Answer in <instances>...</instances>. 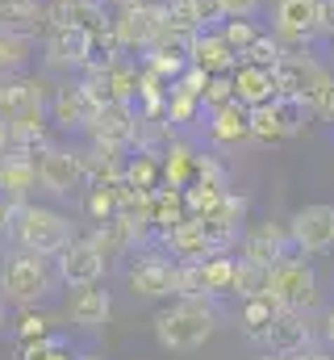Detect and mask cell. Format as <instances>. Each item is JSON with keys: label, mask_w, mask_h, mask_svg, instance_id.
Masks as SVG:
<instances>
[{"label": "cell", "mask_w": 334, "mask_h": 360, "mask_svg": "<svg viewBox=\"0 0 334 360\" xmlns=\"http://www.w3.org/2000/svg\"><path fill=\"white\" fill-rule=\"evenodd\" d=\"M29 59H34V38L17 30H0V80L17 76Z\"/></svg>", "instance_id": "cell-28"}, {"label": "cell", "mask_w": 334, "mask_h": 360, "mask_svg": "<svg viewBox=\"0 0 334 360\" xmlns=\"http://www.w3.org/2000/svg\"><path fill=\"white\" fill-rule=\"evenodd\" d=\"M0 331H4V310H0Z\"/></svg>", "instance_id": "cell-46"}, {"label": "cell", "mask_w": 334, "mask_h": 360, "mask_svg": "<svg viewBox=\"0 0 334 360\" xmlns=\"http://www.w3.org/2000/svg\"><path fill=\"white\" fill-rule=\"evenodd\" d=\"M263 289H267V269H259V264H250V260H239V269H234V293L255 297V293H263Z\"/></svg>", "instance_id": "cell-35"}, {"label": "cell", "mask_w": 334, "mask_h": 360, "mask_svg": "<svg viewBox=\"0 0 334 360\" xmlns=\"http://www.w3.org/2000/svg\"><path fill=\"white\" fill-rule=\"evenodd\" d=\"M8 147H17L21 155L46 147V113H42V109H29V113L13 117V122H8Z\"/></svg>", "instance_id": "cell-25"}, {"label": "cell", "mask_w": 334, "mask_h": 360, "mask_svg": "<svg viewBox=\"0 0 334 360\" xmlns=\"http://www.w3.org/2000/svg\"><path fill=\"white\" fill-rule=\"evenodd\" d=\"M263 344L272 348V356H297L309 344V327L301 310H280V319L272 323V331L263 335Z\"/></svg>", "instance_id": "cell-20"}, {"label": "cell", "mask_w": 334, "mask_h": 360, "mask_svg": "<svg viewBox=\"0 0 334 360\" xmlns=\"http://www.w3.org/2000/svg\"><path fill=\"white\" fill-rule=\"evenodd\" d=\"M163 13L171 25H180L188 34H201V30H209V21H222L218 0H163Z\"/></svg>", "instance_id": "cell-24"}, {"label": "cell", "mask_w": 334, "mask_h": 360, "mask_svg": "<svg viewBox=\"0 0 334 360\" xmlns=\"http://www.w3.org/2000/svg\"><path fill=\"white\" fill-rule=\"evenodd\" d=\"M34 184H38V160H29V155H21V151H13V155L0 160V193H4L13 205H21V197H25Z\"/></svg>", "instance_id": "cell-22"}, {"label": "cell", "mask_w": 334, "mask_h": 360, "mask_svg": "<svg viewBox=\"0 0 334 360\" xmlns=\"http://www.w3.org/2000/svg\"><path fill=\"white\" fill-rule=\"evenodd\" d=\"M213 331H218V310L205 297H188V293H180V302H171L155 319V340L167 352H196L209 344Z\"/></svg>", "instance_id": "cell-1"}, {"label": "cell", "mask_w": 334, "mask_h": 360, "mask_svg": "<svg viewBox=\"0 0 334 360\" xmlns=\"http://www.w3.org/2000/svg\"><path fill=\"white\" fill-rule=\"evenodd\" d=\"M159 180H163V160H159V155H151V151H138V155L126 164V176H121V184L155 193V188H159Z\"/></svg>", "instance_id": "cell-31"}, {"label": "cell", "mask_w": 334, "mask_h": 360, "mask_svg": "<svg viewBox=\"0 0 334 360\" xmlns=\"http://www.w3.org/2000/svg\"><path fill=\"white\" fill-rule=\"evenodd\" d=\"M188 63L201 68L205 76H222V72H234V68H239V51L226 42L222 30H201V34L192 38Z\"/></svg>", "instance_id": "cell-16"}, {"label": "cell", "mask_w": 334, "mask_h": 360, "mask_svg": "<svg viewBox=\"0 0 334 360\" xmlns=\"http://www.w3.org/2000/svg\"><path fill=\"white\" fill-rule=\"evenodd\" d=\"M84 176H88V164L76 151H67V147H42V155H38V184L46 193L67 197L72 188H80Z\"/></svg>", "instance_id": "cell-9"}, {"label": "cell", "mask_w": 334, "mask_h": 360, "mask_svg": "<svg viewBox=\"0 0 334 360\" xmlns=\"http://www.w3.org/2000/svg\"><path fill=\"white\" fill-rule=\"evenodd\" d=\"M322 38H334V0H322Z\"/></svg>", "instance_id": "cell-40"}, {"label": "cell", "mask_w": 334, "mask_h": 360, "mask_svg": "<svg viewBox=\"0 0 334 360\" xmlns=\"http://www.w3.org/2000/svg\"><path fill=\"white\" fill-rule=\"evenodd\" d=\"M163 25H167L163 4H151V0L121 4V8L109 17V34H113L117 51H151L155 38L163 34Z\"/></svg>", "instance_id": "cell-4"}, {"label": "cell", "mask_w": 334, "mask_h": 360, "mask_svg": "<svg viewBox=\"0 0 334 360\" xmlns=\"http://www.w3.org/2000/svg\"><path fill=\"white\" fill-rule=\"evenodd\" d=\"M267 4H272V0H267Z\"/></svg>", "instance_id": "cell-49"}, {"label": "cell", "mask_w": 334, "mask_h": 360, "mask_svg": "<svg viewBox=\"0 0 334 360\" xmlns=\"http://www.w3.org/2000/svg\"><path fill=\"white\" fill-rule=\"evenodd\" d=\"M218 30H222V34H226V42L239 51V59L247 55L250 46H255V38L263 34V30L250 21V17H222V25H218Z\"/></svg>", "instance_id": "cell-34"}, {"label": "cell", "mask_w": 334, "mask_h": 360, "mask_svg": "<svg viewBox=\"0 0 334 360\" xmlns=\"http://www.w3.org/2000/svg\"><path fill=\"white\" fill-rule=\"evenodd\" d=\"M209 113H213V117H209V139H213L218 147H239V143L250 139V105L226 101V105H218V109H209Z\"/></svg>", "instance_id": "cell-17"}, {"label": "cell", "mask_w": 334, "mask_h": 360, "mask_svg": "<svg viewBox=\"0 0 334 360\" xmlns=\"http://www.w3.org/2000/svg\"><path fill=\"white\" fill-rule=\"evenodd\" d=\"M100 105H105V101L88 89L84 80L80 84H63V89L55 92V101H51V117H55V126H63V130H88Z\"/></svg>", "instance_id": "cell-13"}, {"label": "cell", "mask_w": 334, "mask_h": 360, "mask_svg": "<svg viewBox=\"0 0 334 360\" xmlns=\"http://www.w3.org/2000/svg\"><path fill=\"white\" fill-rule=\"evenodd\" d=\"M0 8H4V0H0Z\"/></svg>", "instance_id": "cell-48"}, {"label": "cell", "mask_w": 334, "mask_h": 360, "mask_svg": "<svg viewBox=\"0 0 334 360\" xmlns=\"http://www.w3.org/2000/svg\"><path fill=\"white\" fill-rule=\"evenodd\" d=\"M322 331H326V340H330V344H334V306H330V310H326V327H322Z\"/></svg>", "instance_id": "cell-41"}, {"label": "cell", "mask_w": 334, "mask_h": 360, "mask_svg": "<svg viewBox=\"0 0 334 360\" xmlns=\"http://www.w3.org/2000/svg\"><path fill=\"white\" fill-rule=\"evenodd\" d=\"M326 63L334 68V38H326Z\"/></svg>", "instance_id": "cell-44"}, {"label": "cell", "mask_w": 334, "mask_h": 360, "mask_svg": "<svg viewBox=\"0 0 334 360\" xmlns=\"http://www.w3.org/2000/svg\"><path fill=\"white\" fill-rule=\"evenodd\" d=\"M0 289L8 302L17 306H29L38 297L51 293V269H46V256H34V252H21L13 260H4L0 269Z\"/></svg>", "instance_id": "cell-6"}, {"label": "cell", "mask_w": 334, "mask_h": 360, "mask_svg": "<svg viewBox=\"0 0 334 360\" xmlns=\"http://www.w3.org/2000/svg\"><path fill=\"white\" fill-rule=\"evenodd\" d=\"M272 101H276V96H272ZM272 101L250 105V139H255L259 147H272V143H284V139H288V134H284V122H280V113H276Z\"/></svg>", "instance_id": "cell-29"}, {"label": "cell", "mask_w": 334, "mask_h": 360, "mask_svg": "<svg viewBox=\"0 0 334 360\" xmlns=\"http://www.w3.org/2000/svg\"><path fill=\"white\" fill-rule=\"evenodd\" d=\"M4 147H8V122L0 117V155H4Z\"/></svg>", "instance_id": "cell-42"}, {"label": "cell", "mask_w": 334, "mask_h": 360, "mask_svg": "<svg viewBox=\"0 0 334 360\" xmlns=\"http://www.w3.org/2000/svg\"><path fill=\"white\" fill-rule=\"evenodd\" d=\"M267 21L284 46H314L322 38V0H272Z\"/></svg>", "instance_id": "cell-5"}, {"label": "cell", "mask_w": 334, "mask_h": 360, "mask_svg": "<svg viewBox=\"0 0 334 360\" xmlns=\"http://www.w3.org/2000/svg\"><path fill=\"white\" fill-rule=\"evenodd\" d=\"M8 231L21 243V252H34V256H59L72 243V222L46 205H25V201L13 205Z\"/></svg>", "instance_id": "cell-2"}, {"label": "cell", "mask_w": 334, "mask_h": 360, "mask_svg": "<svg viewBox=\"0 0 334 360\" xmlns=\"http://www.w3.org/2000/svg\"><path fill=\"white\" fill-rule=\"evenodd\" d=\"M100 4H113V8H121V4H138V0H100Z\"/></svg>", "instance_id": "cell-45"}, {"label": "cell", "mask_w": 334, "mask_h": 360, "mask_svg": "<svg viewBox=\"0 0 334 360\" xmlns=\"http://www.w3.org/2000/svg\"><path fill=\"white\" fill-rule=\"evenodd\" d=\"M234 269H239V260H230V256H209L205 260V293H234Z\"/></svg>", "instance_id": "cell-33"}, {"label": "cell", "mask_w": 334, "mask_h": 360, "mask_svg": "<svg viewBox=\"0 0 334 360\" xmlns=\"http://www.w3.org/2000/svg\"><path fill=\"white\" fill-rule=\"evenodd\" d=\"M234 96H239L243 105H263V101L280 96L276 72H272V68H259V63H247V59H239V68H234Z\"/></svg>", "instance_id": "cell-21"}, {"label": "cell", "mask_w": 334, "mask_h": 360, "mask_svg": "<svg viewBox=\"0 0 334 360\" xmlns=\"http://www.w3.org/2000/svg\"><path fill=\"white\" fill-rule=\"evenodd\" d=\"M222 201H226V180L201 176V180H192V184L184 188V205H188L192 218H209Z\"/></svg>", "instance_id": "cell-27"}, {"label": "cell", "mask_w": 334, "mask_h": 360, "mask_svg": "<svg viewBox=\"0 0 334 360\" xmlns=\"http://www.w3.org/2000/svg\"><path fill=\"white\" fill-rule=\"evenodd\" d=\"M209 109H218V105H226V101H239L234 96V72H222V76H209V84H205V96H201Z\"/></svg>", "instance_id": "cell-36"}, {"label": "cell", "mask_w": 334, "mask_h": 360, "mask_svg": "<svg viewBox=\"0 0 334 360\" xmlns=\"http://www.w3.org/2000/svg\"><path fill=\"white\" fill-rule=\"evenodd\" d=\"M46 335V319L42 314H25L21 319V340H42Z\"/></svg>", "instance_id": "cell-38"}, {"label": "cell", "mask_w": 334, "mask_h": 360, "mask_svg": "<svg viewBox=\"0 0 334 360\" xmlns=\"http://www.w3.org/2000/svg\"><path fill=\"white\" fill-rule=\"evenodd\" d=\"M126 281L134 297H171L180 293V264H171L163 256H142L130 264Z\"/></svg>", "instance_id": "cell-11"}, {"label": "cell", "mask_w": 334, "mask_h": 360, "mask_svg": "<svg viewBox=\"0 0 334 360\" xmlns=\"http://www.w3.org/2000/svg\"><path fill=\"white\" fill-rule=\"evenodd\" d=\"M25 360H72L59 344H38V348H29L25 352Z\"/></svg>", "instance_id": "cell-39"}, {"label": "cell", "mask_w": 334, "mask_h": 360, "mask_svg": "<svg viewBox=\"0 0 334 360\" xmlns=\"http://www.w3.org/2000/svg\"><path fill=\"white\" fill-rule=\"evenodd\" d=\"M138 122H142V113H134V101H105L96 109L88 134L100 147H121V143H130L138 134Z\"/></svg>", "instance_id": "cell-10"}, {"label": "cell", "mask_w": 334, "mask_h": 360, "mask_svg": "<svg viewBox=\"0 0 334 360\" xmlns=\"http://www.w3.org/2000/svg\"><path fill=\"white\" fill-rule=\"evenodd\" d=\"M117 201H121V184H92L84 210H88L96 222H109V218H117Z\"/></svg>", "instance_id": "cell-32"}, {"label": "cell", "mask_w": 334, "mask_h": 360, "mask_svg": "<svg viewBox=\"0 0 334 360\" xmlns=\"http://www.w3.org/2000/svg\"><path fill=\"white\" fill-rule=\"evenodd\" d=\"M42 80L38 76H4L0 80V117L4 122H13V117H21V113H29V109H42Z\"/></svg>", "instance_id": "cell-18"}, {"label": "cell", "mask_w": 334, "mask_h": 360, "mask_svg": "<svg viewBox=\"0 0 334 360\" xmlns=\"http://www.w3.org/2000/svg\"><path fill=\"white\" fill-rule=\"evenodd\" d=\"M288 235H293V248L301 256H322L334 248V205L330 201H309L301 210H293L288 218Z\"/></svg>", "instance_id": "cell-7"}, {"label": "cell", "mask_w": 334, "mask_h": 360, "mask_svg": "<svg viewBox=\"0 0 334 360\" xmlns=\"http://www.w3.org/2000/svg\"><path fill=\"white\" fill-rule=\"evenodd\" d=\"M196 176H201V155L188 151V147H171L167 160H163V184H171V188H188Z\"/></svg>", "instance_id": "cell-30"}, {"label": "cell", "mask_w": 334, "mask_h": 360, "mask_svg": "<svg viewBox=\"0 0 334 360\" xmlns=\"http://www.w3.org/2000/svg\"><path fill=\"white\" fill-rule=\"evenodd\" d=\"M0 30H17V34L38 38L42 30H51L46 4H42V0H4V8H0Z\"/></svg>", "instance_id": "cell-23"}, {"label": "cell", "mask_w": 334, "mask_h": 360, "mask_svg": "<svg viewBox=\"0 0 334 360\" xmlns=\"http://www.w3.org/2000/svg\"><path fill=\"white\" fill-rule=\"evenodd\" d=\"M13 218V205H0V231H4V222Z\"/></svg>", "instance_id": "cell-43"}, {"label": "cell", "mask_w": 334, "mask_h": 360, "mask_svg": "<svg viewBox=\"0 0 334 360\" xmlns=\"http://www.w3.org/2000/svg\"><path fill=\"white\" fill-rule=\"evenodd\" d=\"M263 293H272L284 310H301V314H309V310L322 306L318 272L309 269V260H297V256H288L276 269H267V289Z\"/></svg>", "instance_id": "cell-3"}, {"label": "cell", "mask_w": 334, "mask_h": 360, "mask_svg": "<svg viewBox=\"0 0 334 360\" xmlns=\"http://www.w3.org/2000/svg\"><path fill=\"white\" fill-rule=\"evenodd\" d=\"M263 360H280V356H263Z\"/></svg>", "instance_id": "cell-47"}, {"label": "cell", "mask_w": 334, "mask_h": 360, "mask_svg": "<svg viewBox=\"0 0 334 360\" xmlns=\"http://www.w3.org/2000/svg\"><path fill=\"white\" fill-rule=\"evenodd\" d=\"M96 34L88 25H55L46 30V63L51 68H88L96 59Z\"/></svg>", "instance_id": "cell-8"}, {"label": "cell", "mask_w": 334, "mask_h": 360, "mask_svg": "<svg viewBox=\"0 0 334 360\" xmlns=\"http://www.w3.org/2000/svg\"><path fill=\"white\" fill-rule=\"evenodd\" d=\"M67 314H72L76 327H88V331L105 327L109 314H113V297H109V289H100V281L96 285H80L72 293V302H67Z\"/></svg>", "instance_id": "cell-19"}, {"label": "cell", "mask_w": 334, "mask_h": 360, "mask_svg": "<svg viewBox=\"0 0 334 360\" xmlns=\"http://www.w3.org/2000/svg\"><path fill=\"white\" fill-rule=\"evenodd\" d=\"M267 0H218V13L222 17H255Z\"/></svg>", "instance_id": "cell-37"}, {"label": "cell", "mask_w": 334, "mask_h": 360, "mask_svg": "<svg viewBox=\"0 0 334 360\" xmlns=\"http://www.w3.org/2000/svg\"><path fill=\"white\" fill-rule=\"evenodd\" d=\"M167 248H171V256H180V260H209V256H218L222 248H218V239H213V231H209V222L205 218H180L171 231H167Z\"/></svg>", "instance_id": "cell-15"}, {"label": "cell", "mask_w": 334, "mask_h": 360, "mask_svg": "<svg viewBox=\"0 0 334 360\" xmlns=\"http://www.w3.org/2000/svg\"><path fill=\"white\" fill-rule=\"evenodd\" d=\"M288 252H297V248H293L288 226H280V222H259L243 235V260L259 264V269H276L280 260H288Z\"/></svg>", "instance_id": "cell-12"}, {"label": "cell", "mask_w": 334, "mask_h": 360, "mask_svg": "<svg viewBox=\"0 0 334 360\" xmlns=\"http://www.w3.org/2000/svg\"><path fill=\"white\" fill-rule=\"evenodd\" d=\"M105 276V256L92 239H72L63 252H59V281H67L72 289L80 285H96Z\"/></svg>", "instance_id": "cell-14"}, {"label": "cell", "mask_w": 334, "mask_h": 360, "mask_svg": "<svg viewBox=\"0 0 334 360\" xmlns=\"http://www.w3.org/2000/svg\"><path fill=\"white\" fill-rule=\"evenodd\" d=\"M280 302L272 297V293H255V297H243V331H247L250 340H263L267 331H272V323L280 319Z\"/></svg>", "instance_id": "cell-26"}]
</instances>
